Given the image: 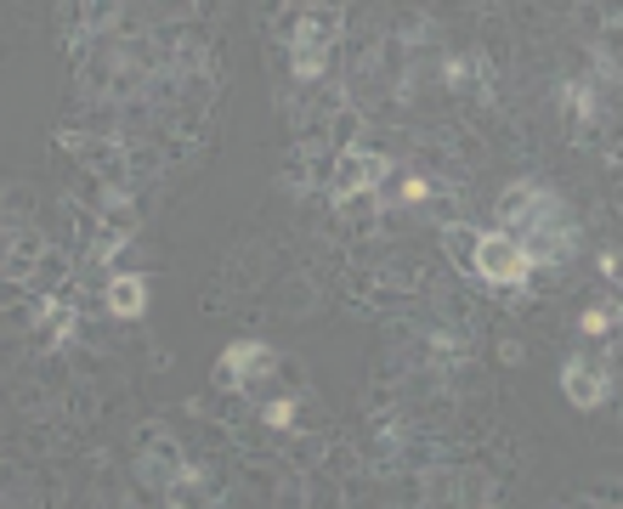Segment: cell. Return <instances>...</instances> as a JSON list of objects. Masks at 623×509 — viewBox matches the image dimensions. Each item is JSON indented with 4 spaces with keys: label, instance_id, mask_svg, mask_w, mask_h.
Masks as SVG:
<instances>
[{
    "label": "cell",
    "instance_id": "2",
    "mask_svg": "<svg viewBox=\"0 0 623 509\" xmlns=\"http://www.w3.org/2000/svg\"><path fill=\"white\" fill-rule=\"evenodd\" d=\"M272 345H261V340H232L227 351H221V363H216V385L221 391H267V374H272Z\"/></svg>",
    "mask_w": 623,
    "mask_h": 509
},
{
    "label": "cell",
    "instance_id": "7",
    "mask_svg": "<svg viewBox=\"0 0 623 509\" xmlns=\"http://www.w3.org/2000/svg\"><path fill=\"white\" fill-rule=\"evenodd\" d=\"M539 193H544L539 181H516V187H505V193H499V232L521 238V227H527V216H533Z\"/></svg>",
    "mask_w": 623,
    "mask_h": 509
},
{
    "label": "cell",
    "instance_id": "4",
    "mask_svg": "<svg viewBox=\"0 0 623 509\" xmlns=\"http://www.w3.org/2000/svg\"><path fill=\"white\" fill-rule=\"evenodd\" d=\"M561 391L579 414H595V407L612 396V363H590V356H572L561 368Z\"/></svg>",
    "mask_w": 623,
    "mask_h": 509
},
{
    "label": "cell",
    "instance_id": "5",
    "mask_svg": "<svg viewBox=\"0 0 623 509\" xmlns=\"http://www.w3.org/2000/svg\"><path fill=\"white\" fill-rule=\"evenodd\" d=\"M40 254H45V238H40L34 227L7 232V243H0V278L29 283V278H34V267H40Z\"/></svg>",
    "mask_w": 623,
    "mask_h": 509
},
{
    "label": "cell",
    "instance_id": "8",
    "mask_svg": "<svg viewBox=\"0 0 623 509\" xmlns=\"http://www.w3.org/2000/svg\"><path fill=\"white\" fill-rule=\"evenodd\" d=\"M63 283H69V249L45 243V254H40V267H34L29 289H34L40 300H58V294H63Z\"/></svg>",
    "mask_w": 623,
    "mask_h": 509
},
{
    "label": "cell",
    "instance_id": "11",
    "mask_svg": "<svg viewBox=\"0 0 623 509\" xmlns=\"http://www.w3.org/2000/svg\"><path fill=\"white\" fill-rule=\"evenodd\" d=\"M267 425H295V402H290V396L267 402Z\"/></svg>",
    "mask_w": 623,
    "mask_h": 509
},
{
    "label": "cell",
    "instance_id": "3",
    "mask_svg": "<svg viewBox=\"0 0 623 509\" xmlns=\"http://www.w3.org/2000/svg\"><path fill=\"white\" fill-rule=\"evenodd\" d=\"M392 170V153L380 147H352V153H334V170H329V193L334 198H357V193H374Z\"/></svg>",
    "mask_w": 623,
    "mask_h": 509
},
{
    "label": "cell",
    "instance_id": "9",
    "mask_svg": "<svg viewBox=\"0 0 623 509\" xmlns=\"http://www.w3.org/2000/svg\"><path fill=\"white\" fill-rule=\"evenodd\" d=\"M579 329H584L590 340H612V329H617V300H601V305H590V312L579 318Z\"/></svg>",
    "mask_w": 623,
    "mask_h": 509
},
{
    "label": "cell",
    "instance_id": "6",
    "mask_svg": "<svg viewBox=\"0 0 623 509\" xmlns=\"http://www.w3.org/2000/svg\"><path fill=\"white\" fill-rule=\"evenodd\" d=\"M103 300H108V312L114 318H142L148 312V278H136V272H114L108 283H103Z\"/></svg>",
    "mask_w": 623,
    "mask_h": 509
},
{
    "label": "cell",
    "instance_id": "10",
    "mask_svg": "<svg viewBox=\"0 0 623 509\" xmlns=\"http://www.w3.org/2000/svg\"><path fill=\"white\" fill-rule=\"evenodd\" d=\"M476 238H482L476 227H448V254H454V261H465V267H470V254H476Z\"/></svg>",
    "mask_w": 623,
    "mask_h": 509
},
{
    "label": "cell",
    "instance_id": "1",
    "mask_svg": "<svg viewBox=\"0 0 623 509\" xmlns=\"http://www.w3.org/2000/svg\"><path fill=\"white\" fill-rule=\"evenodd\" d=\"M470 272L482 278V283H494V289H516V283L533 278V261H527L521 238H510V232H482V238H476V254H470Z\"/></svg>",
    "mask_w": 623,
    "mask_h": 509
}]
</instances>
